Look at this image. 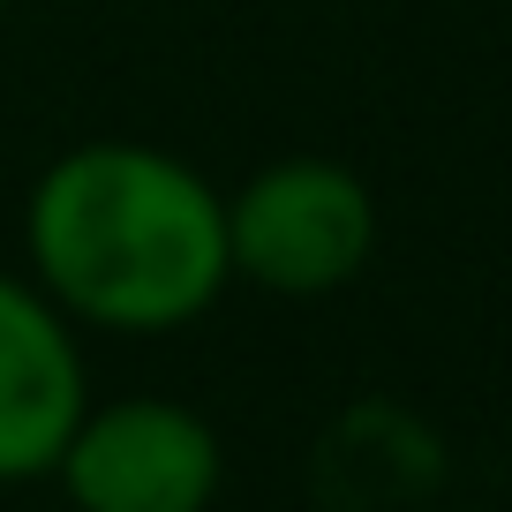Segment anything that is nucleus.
Wrapping results in <instances>:
<instances>
[{
	"mask_svg": "<svg viewBox=\"0 0 512 512\" xmlns=\"http://www.w3.org/2000/svg\"><path fill=\"white\" fill-rule=\"evenodd\" d=\"M31 279L68 324L121 339H159L196 324L226 287V196L159 144H68L23 196Z\"/></svg>",
	"mask_w": 512,
	"mask_h": 512,
	"instance_id": "1",
	"label": "nucleus"
},
{
	"mask_svg": "<svg viewBox=\"0 0 512 512\" xmlns=\"http://www.w3.org/2000/svg\"><path fill=\"white\" fill-rule=\"evenodd\" d=\"M234 279L279 302H324L377 256V196L339 159H272L226 196Z\"/></svg>",
	"mask_w": 512,
	"mask_h": 512,
	"instance_id": "2",
	"label": "nucleus"
},
{
	"mask_svg": "<svg viewBox=\"0 0 512 512\" xmlns=\"http://www.w3.org/2000/svg\"><path fill=\"white\" fill-rule=\"evenodd\" d=\"M53 482L76 512H211L226 452L196 407L136 392V400L83 407Z\"/></svg>",
	"mask_w": 512,
	"mask_h": 512,
	"instance_id": "3",
	"label": "nucleus"
},
{
	"mask_svg": "<svg viewBox=\"0 0 512 512\" xmlns=\"http://www.w3.org/2000/svg\"><path fill=\"white\" fill-rule=\"evenodd\" d=\"M83 407H91V369L68 309L38 279L0 272V490L53 475Z\"/></svg>",
	"mask_w": 512,
	"mask_h": 512,
	"instance_id": "4",
	"label": "nucleus"
},
{
	"mask_svg": "<svg viewBox=\"0 0 512 512\" xmlns=\"http://www.w3.org/2000/svg\"><path fill=\"white\" fill-rule=\"evenodd\" d=\"M452 512H475V505H452Z\"/></svg>",
	"mask_w": 512,
	"mask_h": 512,
	"instance_id": "5",
	"label": "nucleus"
},
{
	"mask_svg": "<svg viewBox=\"0 0 512 512\" xmlns=\"http://www.w3.org/2000/svg\"><path fill=\"white\" fill-rule=\"evenodd\" d=\"M0 16H8V0H0Z\"/></svg>",
	"mask_w": 512,
	"mask_h": 512,
	"instance_id": "6",
	"label": "nucleus"
}]
</instances>
